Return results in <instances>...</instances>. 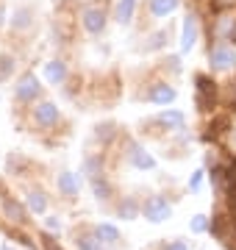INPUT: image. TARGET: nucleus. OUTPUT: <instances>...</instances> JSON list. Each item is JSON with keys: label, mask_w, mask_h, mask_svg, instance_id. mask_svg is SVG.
<instances>
[{"label": "nucleus", "mask_w": 236, "mask_h": 250, "mask_svg": "<svg viewBox=\"0 0 236 250\" xmlns=\"http://www.w3.org/2000/svg\"><path fill=\"white\" fill-rule=\"evenodd\" d=\"M92 189H95V195H98L100 200H106V197L111 195V187L106 184V181H100V178H92Z\"/></svg>", "instance_id": "obj_21"}, {"label": "nucleus", "mask_w": 236, "mask_h": 250, "mask_svg": "<svg viewBox=\"0 0 236 250\" xmlns=\"http://www.w3.org/2000/svg\"><path fill=\"white\" fill-rule=\"evenodd\" d=\"M236 64V53L234 47H225V45H217L211 50V67L214 70H231Z\"/></svg>", "instance_id": "obj_6"}, {"label": "nucleus", "mask_w": 236, "mask_h": 250, "mask_svg": "<svg viewBox=\"0 0 236 250\" xmlns=\"http://www.w3.org/2000/svg\"><path fill=\"white\" fill-rule=\"evenodd\" d=\"M189 228H192V231H195V233H206V231H209V217H203V214L192 217Z\"/></svg>", "instance_id": "obj_22"}, {"label": "nucleus", "mask_w": 236, "mask_h": 250, "mask_svg": "<svg viewBox=\"0 0 236 250\" xmlns=\"http://www.w3.org/2000/svg\"><path fill=\"white\" fill-rule=\"evenodd\" d=\"M31 25V9H17L14 11V28H28Z\"/></svg>", "instance_id": "obj_19"}, {"label": "nucleus", "mask_w": 236, "mask_h": 250, "mask_svg": "<svg viewBox=\"0 0 236 250\" xmlns=\"http://www.w3.org/2000/svg\"><path fill=\"white\" fill-rule=\"evenodd\" d=\"M231 145L236 147V128H234V136H231Z\"/></svg>", "instance_id": "obj_30"}, {"label": "nucleus", "mask_w": 236, "mask_h": 250, "mask_svg": "<svg viewBox=\"0 0 236 250\" xmlns=\"http://www.w3.org/2000/svg\"><path fill=\"white\" fill-rule=\"evenodd\" d=\"M197 42V20L195 17H186L183 20V36H181V50L183 53H189L192 47Z\"/></svg>", "instance_id": "obj_7"}, {"label": "nucleus", "mask_w": 236, "mask_h": 250, "mask_svg": "<svg viewBox=\"0 0 236 250\" xmlns=\"http://www.w3.org/2000/svg\"><path fill=\"white\" fill-rule=\"evenodd\" d=\"M81 22L89 34H100V31L106 28V9H100V6H86L83 14H81Z\"/></svg>", "instance_id": "obj_3"}, {"label": "nucleus", "mask_w": 236, "mask_h": 250, "mask_svg": "<svg viewBox=\"0 0 236 250\" xmlns=\"http://www.w3.org/2000/svg\"><path fill=\"white\" fill-rule=\"evenodd\" d=\"M34 120H37L39 125H53L56 120H59V108H56L53 103H39V106L34 108Z\"/></svg>", "instance_id": "obj_8"}, {"label": "nucleus", "mask_w": 236, "mask_h": 250, "mask_svg": "<svg viewBox=\"0 0 236 250\" xmlns=\"http://www.w3.org/2000/svg\"><path fill=\"white\" fill-rule=\"evenodd\" d=\"M178 9V0H150V14L153 17H167Z\"/></svg>", "instance_id": "obj_12"}, {"label": "nucleus", "mask_w": 236, "mask_h": 250, "mask_svg": "<svg viewBox=\"0 0 236 250\" xmlns=\"http://www.w3.org/2000/svg\"><path fill=\"white\" fill-rule=\"evenodd\" d=\"M14 95H17V100H34L39 95V78L37 75H31V72H25V75L17 81Z\"/></svg>", "instance_id": "obj_5"}, {"label": "nucleus", "mask_w": 236, "mask_h": 250, "mask_svg": "<svg viewBox=\"0 0 236 250\" xmlns=\"http://www.w3.org/2000/svg\"><path fill=\"white\" fill-rule=\"evenodd\" d=\"M197 106L200 111H209L211 106H214V100H217V86L211 83V78H206V75H197Z\"/></svg>", "instance_id": "obj_2"}, {"label": "nucleus", "mask_w": 236, "mask_h": 250, "mask_svg": "<svg viewBox=\"0 0 236 250\" xmlns=\"http://www.w3.org/2000/svg\"><path fill=\"white\" fill-rule=\"evenodd\" d=\"M45 75H47V81L50 83H61L64 78H67V67H64V62H47L45 64Z\"/></svg>", "instance_id": "obj_11"}, {"label": "nucleus", "mask_w": 236, "mask_h": 250, "mask_svg": "<svg viewBox=\"0 0 236 250\" xmlns=\"http://www.w3.org/2000/svg\"><path fill=\"white\" fill-rule=\"evenodd\" d=\"M78 248L81 250H100V239L98 236H78Z\"/></svg>", "instance_id": "obj_24"}, {"label": "nucleus", "mask_w": 236, "mask_h": 250, "mask_svg": "<svg viewBox=\"0 0 236 250\" xmlns=\"http://www.w3.org/2000/svg\"><path fill=\"white\" fill-rule=\"evenodd\" d=\"M28 208L34 211V214H45V208H47V197H45V192H31L28 195Z\"/></svg>", "instance_id": "obj_15"}, {"label": "nucleus", "mask_w": 236, "mask_h": 250, "mask_svg": "<svg viewBox=\"0 0 236 250\" xmlns=\"http://www.w3.org/2000/svg\"><path fill=\"white\" fill-rule=\"evenodd\" d=\"M164 39H167V31H156V34L147 36V47L150 50H158V47H164Z\"/></svg>", "instance_id": "obj_23"}, {"label": "nucleus", "mask_w": 236, "mask_h": 250, "mask_svg": "<svg viewBox=\"0 0 236 250\" xmlns=\"http://www.w3.org/2000/svg\"><path fill=\"white\" fill-rule=\"evenodd\" d=\"M234 42H236V25H234Z\"/></svg>", "instance_id": "obj_32"}, {"label": "nucleus", "mask_w": 236, "mask_h": 250, "mask_svg": "<svg viewBox=\"0 0 236 250\" xmlns=\"http://www.w3.org/2000/svg\"><path fill=\"white\" fill-rule=\"evenodd\" d=\"M128 159H131V164H134L137 170H153V167H156V159L145 150V147H142V145H137V142L128 145Z\"/></svg>", "instance_id": "obj_4"}, {"label": "nucleus", "mask_w": 236, "mask_h": 250, "mask_svg": "<svg viewBox=\"0 0 236 250\" xmlns=\"http://www.w3.org/2000/svg\"><path fill=\"white\" fill-rule=\"evenodd\" d=\"M170 214H173V206L167 203V197L161 195L150 197L145 203V217L150 223H164V220H170Z\"/></svg>", "instance_id": "obj_1"}, {"label": "nucleus", "mask_w": 236, "mask_h": 250, "mask_svg": "<svg viewBox=\"0 0 236 250\" xmlns=\"http://www.w3.org/2000/svg\"><path fill=\"white\" fill-rule=\"evenodd\" d=\"M83 170L89 172L92 178H98V172H100V161H98V159H86V161H83Z\"/></svg>", "instance_id": "obj_25"}, {"label": "nucleus", "mask_w": 236, "mask_h": 250, "mask_svg": "<svg viewBox=\"0 0 236 250\" xmlns=\"http://www.w3.org/2000/svg\"><path fill=\"white\" fill-rule=\"evenodd\" d=\"M167 250H189V248H186V245H183V242L178 239V242H173V245H170Z\"/></svg>", "instance_id": "obj_29"}, {"label": "nucleus", "mask_w": 236, "mask_h": 250, "mask_svg": "<svg viewBox=\"0 0 236 250\" xmlns=\"http://www.w3.org/2000/svg\"><path fill=\"white\" fill-rule=\"evenodd\" d=\"M59 189H61L64 195H78V175H73V172H61L59 175Z\"/></svg>", "instance_id": "obj_14"}, {"label": "nucleus", "mask_w": 236, "mask_h": 250, "mask_svg": "<svg viewBox=\"0 0 236 250\" xmlns=\"http://www.w3.org/2000/svg\"><path fill=\"white\" fill-rule=\"evenodd\" d=\"M158 123L173 125V128H181V125H183V114H181V111H164V114L158 117Z\"/></svg>", "instance_id": "obj_18"}, {"label": "nucleus", "mask_w": 236, "mask_h": 250, "mask_svg": "<svg viewBox=\"0 0 236 250\" xmlns=\"http://www.w3.org/2000/svg\"><path fill=\"white\" fill-rule=\"evenodd\" d=\"M236 0H214V6H217V9H228V6H234Z\"/></svg>", "instance_id": "obj_28"}, {"label": "nucleus", "mask_w": 236, "mask_h": 250, "mask_svg": "<svg viewBox=\"0 0 236 250\" xmlns=\"http://www.w3.org/2000/svg\"><path fill=\"white\" fill-rule=\"evenodd\" d=\"M11 72H14V59L9 53H0V81H9Z\"/></svg>", "instance_id": "obj_17"}, {"label": "nucleus", "mask_w": 236, "mask_h": 250, "mask_svg": "<svg viewBox=\"0 0 236 250\" xmlns=\"http://www.w3.org/2000/svg\"><path fill=\"white\" fill-rule=\"evenodd\" d=\"M134 9H137V0H119L117 3V11H114V20L117 22H131V17H134Z\"/></svg>", "instance_id": "obj_13"}, {"label": "nucleus", "mask_w": 236, "mask_h": 250, "mask_svg": "<svg viewBox=\"0 0 236 250\" xmlns=\"http://www.w3.org/2000/svg\"><path fill=\"white\" fill-rule=\"evenodd\" d=\"M3 250H9V248H3Z\"/></svg>", "instance_id": "obj_33"}, {"label": "nucleus", "mask_w": 236, "mask_h": 250, "mask_svg": "<svg viewBox=\"0 0 236 250\" xmlns=\"http://www.w3.org/2000/svg\"><path fill=\"white\" fill-rule=\"evenodd\" d=\"M45 225L50 228V231H61V223H59L56 217H47V220H45Z\"/></svg>", "instance_id": "obj_27"}, {"label": "nucleus", "mask_w": 236, "mask_h": 250, "mask_svg": "<svg viewBox=\"0 0 236 250\" xmlns=\"http://www.w3.org/2000/svg\"><path fill=\"white\" fill-rule=\"evenodd\" d=\"M0 25H3V6H0Z\"/></svg>", "instance_id": "obj_31"}, {"label": "nucleus", "mask_w": 236, "mask_h": 250, "mask_svg": "<svg viewBox=\"0 0 236 250\" xmlns=\"http://www.w3.org/2000/svg\"><path fill=\"white\" fill-rule=\"evenodd\" d=\"M137 214H139V206L134 203V200H125V203L119 206V217H122V220H134Z\"/></svg>", "instance_id": "obj_20"}, {"label": "nucleus", "mask_w": 236, "mask_h": 250, "mask_svg": "<svg viewBox=\"0 0 236 250\" xmlns=\"http://www.w3.org/2000/svg\"><path fill=\"white\" fill-rule=\"evenodd\" d=\"M200 184H203V170H195V172H192V178H189V189H192V192H197Z\"/></svg>", "instance_id": "obj_26"}, {"label": "nucleus", "mask_w": 236, "mask_h": 250, "mask_svg": "<svg viewBox=\"0 0 236 250\" xmlns=\"http://www.w3.org/2000/svg\"><path fill=\"white\" fill-rule=\"evenodd\" d=\"M3 211H6V217H9L11 223H28L25 208L17 200H11V197H3Z\"/></svg>", "instance_id": "obj_10"}, {"label": "nucleus", "mask_w": 236, "mask_h": 250, "mask_svg": "<svg viewBox=\"0 0 236 250\" xmlns=\"http://www.w3.org/2000/svg\"><path fill=\"white\" fill-rule=\"evenodd\" d=\"M173 100H175V89L170 83H156L153 89H150V103L164 106V103H173Z\"/></svg>", "instance_id": "obj_9"}, {"label": "nucleus", "mask_w": 236, "mask_h": 250, "mask_svg": "<svg viewBox=\"0 0 236 250\" xmlns=\"http://www.w3.org/2000/svg\"><path fill=\"white\" fill-rule=\"evenodd\" d=\"M95 236H98L100 242H119V231L114 225H106V223L95 225Z\"/></svg>", "instance_id": "obj_16"}]
</instances>
